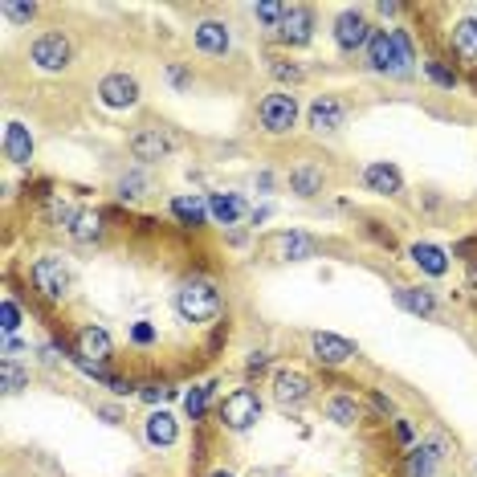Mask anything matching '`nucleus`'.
<instances>
[{"label": "nucleus", "instance_id": "obj_22", "mask_svg": "<svg viewBox=\"0 0 477 477\" xmlns=\"http://www.w3.org/2000/svg\"><path fill=\"white\" fill-rule=\"evenodd\" d=\"M229 29H225V21H200L196 25V49L200 53H225L229 49Z\"/></svg>", "mask_w": 477, "mask_h": 477}, {"label": "nucleus", "instance_id": "obj_43", "mask_svg": "<svg viewBox=\"0 0 477 477\" xmlns=\"http://www.w3.org/2000/svg\"><path fill=\"white\" fill-rule=\"evenodd\" d=\"M473 473H477V461H473Z\"/></svg>", "mask_w": 477, "mask_h": 477}, {"label": "nucleus", "instance_id": "obj_20", "mask_svg": "<svg viewBox=\"0 0 477 477\" xmlns=\"http://www.w3.org/2000/svg\"><path fill=\"white\" fill-rule=\"evenodd\" d=\"M363 184L380 196H396L400 188H404V180H400V172L392 168V163H367V168H363Z\"/></svg>", "mask_w": 477, "mask_h": 477}, {"label": "nucleus", "instance_id": "obj_14", "mask_svg": "<svg viewBox=\"0 0 477 477\" xmlns=\"http://www.w3.org/2000/svg\"><path fill=\"white\" fill-rule=\"evenodd\" d=\"M306 119H310V127H314L318 135H322V131H339V127L347 123V102L322 94V98H314V102H310Z\"/></svg>", "mask_w": 477, "mask_h": 477}, {"label": "nucleus", "instance_id": "obj_42", "mask_svg": "<svg viewBox=\"0 0 477 477\" xmlns=\"http://www.w3.org/2000/svg\"><path fill=\"white\" fill-rule=\"evenodd\" d=\"M208 477H237V473H229V469H212Z\"/></svg>", "mask_w": 477, "mask_h": 477}, {"label": "nucleus", "instance_id": "obj_40", "mask_svg": "<svg viewBox=\"0 0 477 477\" xmlns=\"http://www.w3.org/2000/svg\"><path fill=\"white\" fill-rule=\"evenodd\" d=\"M265 363H269V355H257V351H253V355H249V371H261V367H265Z\"/></svg>", "mask_w": 477, "mask_h": 477}, {"label": "nucleus", "instance_id": "obj_13", "mask_svg": "<svg viewBox=\"0 0 477 477\" xmlns=\"http://www.w3.org/2000/svg\"><path fill=\"white\" fill-rule=\"evenodd\" d=\"M274 400L282 408H302L310 400V380L302 375V371H294V367H282L274 375Z\"/></svg>", "mask_w": 477, "mask_h": 477}, {"label": "nucleus", "instance_id": "obj_11", "mask_svg": "<svg viewBox=\"0 0 477 477\" xmlns=\"http://www.w3.org/2000/svg\"><path fill=\"white\" fill-rule=\"evenodd\" d=\"M98 98H102L110 110H127V106L139 102V82H135L131 74H106V78L98 82Z\"/></svg>", "mask_w": 477, "mask_h": 477}, {"label": "nucleus", "instance_id": "obj_5", "mask_svg": "<svg viewBox=\"0 0 477 477\" xmlns=\"http://www.w3.org/2000/svg\"><path fill=\"white\" fill-rule=\"evenodd\" d=\"M257 119L269 135H286L294 123H298V98L290 90H274V94H265L257 102Z\"/></svg>", "mask_w": 477, "mask_h": 477}, {"label": "nucleus", "instance_id": "obj_31", "mask_svg": "<svg viewBox=\"0 0 477 477\" xmlns=\"http://www.w3.org/2000/svg\"><path fill=\"white\" fill-rule=\"evenodd\" d=\"M143 192H147V176H139V172H127V176L119 180V196H123V200H139Z\"/></svg>", "mask_w": 477, "mask_h": 477}, {"label": "nucleus", "instance_id": "obj_21", "mask_svg": "<svg viewBox=\"0 0 477 477\" xmlns=\"http://www.w3.org/2000/svg\"><path fill=\"white\" fill-rule=\"evenodd\" d=\"M66 233H70L78 245H90V241L102 237V216H98V212H90V208H78V212H70Z\"/></svg>", "mask_w": 477, "mask_h": 477}, {"label": "nucleus", "instance_id": "obj_25", "mask_svg": "<svg viewBox=\"0 0 477 477\" xmlns=\"http://www.w3.org/2000/svg\"><path fill=\"white\" fill-rule=\"evenodd\" d=\"M412 261L420 265L424 274H433V278L449 274V253H445L441 245H412Z\"/></svg>", "mask_w": 477, "mask_h": 477}, {"label": "nucleus", "instance_id": "obj_1", "mask_svg": "<svg viewBox=\"0 0 477 477\" xmlns=\"http://www.w3.org/2000/svg\"><path fill=\"white\" fill-rule=\"evenodd\" d=\"M412 41H408V33H400V29H375V37H371L367 45V66L375 74H396V78H404V74H412Z\"/></svg>", "mask_w": 477, "mask_h": 477}, {"label": "nucleus", "instance_id": "obj_32", "mask_svg": "<svg viewBox=\"0 0 477 477\" xmlns=\"http://www.w3.org/2000/svg\"><path fill=\"white\" fill-rule=\"evenodd\" d=\"M253 17L261 21V25L278 29V25H282V17H286V4H278V0H265V4H257V9H253Z\"/></svg>", "mask_w": 477, "mask_h": 477}, {"label": "nucleus", "instance_id": "obj_8", "mask_svg": "<svg viewBox=\"0 0 477 477\" xmlns=\"http://www.w3.org/2000/svg\"><path fill=\"white\" fill-rule=\"evenodd\" d=\"M371 37H375V29L367 25V17H363V13L347 9V13H339V17H335V45H339L343 53L367 49Z\"/></svg>", "mask_w": 477, "mask_h": 477}, {"label": "nucleus", "instance_id": "obj_15", "mask_svg": "<svg viewBox=\"0 0 477 477\" xmlns=\"http://www.w3.org/2000/svg\"><path fill=\"white\" fill-rule=\"evenodd\" d=\"M310 351H314V359L322 363V367H343V363L355 355V347L347 343V339H339V335H327V331H318V335L310 339Z\"/></svg>", "mask_w": 477, "mask_h": 477}, {"label": "nucleus", "instance_id": "obj_19", "mask_svg": "<svg viewBox=\"0 0 477 477\" xmlns=\"http://www.w3.org/2000/svg\"><path fill=\"white\" fill-rule=\"evenodd\" d=\"M437 461H441V441H420L412 453H408L404 477H433Z\"/></svg>", "mask_w": 477, "mask_h": 477}, {"label": "nucleus", "instance_id": "obj_10", "mask_svg": "<svg viewBox=\"0 0 477 477\" xmlns=\"http://www.w3.org/2000/svg\"><path fill=\"white\" fill-rule=\"evenodd\" d=\"M278 37H282V45H290V49L306 45L310 37H314V13H310L306 4H286V17H282V25H278Z\"/></svg>", "mask_w": 477, "mask_h": 477}, {"label": "nucleus", "instance_id": "obj_27", "mask_svg": "<svg viewBox=\"0 0 477 477\" xmlns=\"http://www.w3.org/2000/svg\"><path fill=\"white\" fill-rule=\"evenodd\" d=\"M453 49H457L465 62H477V21L473 17L453 25Z\"/></svg>", "mask_w": 477, "mask_h": 477}, {"label": "nucleus", "instance_id": "obj_3", "mask_svg": "<svg viewBox=\"0 0 477 477\" xmlns=\"http://www.w3.org/2000/svg\"><path fill=\"white\" fill-rule=\"evenodd\" d=\"M29 278H33L37 294H41L45 302H62V298H70V290H74V274L62 257H37Z\"/></svg>", "mask_w": 477, "mask_h": 477}, {"label": "nucleus", "instance_id": "obj_36", "mask_svg": "<svg viewBox=\"0 0 477 477\" xmlns=\"http://www.w3.org/2000/svg\"><path fill=\"white\" fill-rule=\"evenodd\" d=\"M424 74H428V78H433L441 90H453V86H457V74L445 70L441 62H424Z\"/></svg>", "mask_w": 477, "mask_h": 477}, {"label": "nucleus", "instance_id": "obj_23", "mask_svg": "<svg viewBox=\"0 0 477 477\" xmlns=\"http://www.w3.org/2000/svg\"><path fill=\"white\" fill-rule=\"evenodd\" d=\"M208 216L216 225H237L241 216H245V200H241L237 192H216L208 200Z\"/></svg>", "mask_w": 477, "mask_h": 477}, {"label": "nucleus", "instance_id": "obj_9", "mask_svg": "<svg viewBox=\"0 0 477 477\" xmlns=\"http://www.w3.org/2000/svg\"><path fill=\"white\" fill-rule=\"evenodd\" d=\"M70 37L66 33H41L33 41V49H29V57H33L37 70H66L70 66Z\"/></svg>", "mask_w": 477, "mask_h": 477}, {"label": "nucleus", "instance_id": "obj_34", "mask_svg": "<svg viewBox=\"0 0 477 477\" xmlns=\"http://www.w3.org/2000/svg\"><path fill=\"white\" fill-rule=\"evenodd\" d=\"M17 327H21V306L13 298H4V306H0V331H4V339L17 335Z\"/></svg>", "mask_w": 477, "mask_h": 477}, {"label": "nucleus", "instance_id": "obj_38", "mask_svg": "<svg viewBox=\"0 0 477 477\" xmlns=\"http://www.w3.org/2000/svg\"><path fill=\"white\" fill-rule=\"evenodd\" d=\"M131 339H135V343H151V339H155V327L139 322V327H131Z\"/></svg>", "mask_w": 477, "mask_h": 477}, {"label": "nucleus", "instance_id": "obj_6", "mask_svg": "<svg viewBox=\"0 0 477 477\" xmlns=\"http://www.w3.org/2000/svg\"><path fill=\"white\" fill-rule=\"evenodd\" d=\"M176 147H180V139L168 127H139L131 135V155L139 163H163V159L176 155Z\"/></svg>", "mask_w": 477, "mask_h": 477}, {"label": "nucleus", "instance_id": "obj_24", "mask_svg": "<svg viewBox=\"0 0 477 477\" xmlns=\"http://www.w3.org/2000/svg\"><path fill=\"white\" fill-rule=\"evenodd\" d=\"M290 192L302 196V200L318 196L322 192V168H314V163H298V168L290 172Z\"/></svg>", "mask_w": 477, "mask_h": 477}, {"label": "nucleus", "instance_id": "obj_28", "mask_svg": "<svg viewBox=\"0 0 477 477\" xmlns=\"http://www.w3.org/2000/svg\"><path fill=\"white\" fill-rule=\"evenodd\" d=\"M327 416H331L335 424H343V428H351V424L359 420V400L347 396V392H339V396L327 400Z\"/></svg>", "mask_w": 477, "mask_h": 477}, {"label": "nucleus", "instance_id": "obj_7", "mask_svg": "<svg viewBox=\"0 0 477 477\" xmlns=\"http://www.w3.org/2000/svg\"><path fill=\"white\" fill-rule=\"evenodd\" d=\"M314 253H318V241L310 233L282 229L265 237V257H274V261H310Z\"/></svg>", "mask_w": 477, "mask_h": 477}, {"label": "nucleus", "instance_id": "obj_33", "mask_svg": "<svg viewBox=\"0 0 477 477\" xmlns=\"http://www.w3.org/2000/svg\"><path fill=\"white\" fill-rule=\"evenodd\" d=\"M269 74L274 78H282V82H290V86H298L306 74H302V66H294V62H282V57H269Z\"/></svg>", "mask_w": 477, "mask_h": 477}, {"label": "nucleus", "instance_id": "obj_16", "mask_svg": "<svg viewBox=\"0 0 477 477\" xmlns=\"http://www.w3.org/2000/svg\"><path fill=\"white\" fill-rule=\"evenodd\" d=\"M396 306L400 310H408V314H416V318H437V298H433V290H424V286H396Z\"/></svg>", "mask_w": 477, "mask_h": 477}, {"label": "nucleus", "instance_id": "obj_37", "mask_svg": "<svg viewBox=\"0 0 477 477\" xmlns=\"http://www.w3.org/2000/svg\"><path fill=\"white\" fill-rule=\"evenodd\" d=\"M139 396L147 400V404H159V400H168V396H172V388H168V384H143Z\"/></svg>", "mask_w": 477, "mask_h": 477}, {"label": "nucleus", "instance_id": "obj_30", "mask_svg": "<svg viewBox=\"0 0 477 477\" xmlns=\"http://www.w3.org/2000/svg\"><path fill=\"white\" fill-rule=\"evenodd\" d=\"M208 400H212V384H200V388H192V392L184 396L188 416H192V420H200V416L208 412Z\"/></svg>", "mask_w": 477, "mask_h": 477}, {"label": "nucleus", "instance_id": "obj_4", "mask_svg": "<svg viewBox=\"0 0 477 477\" xmlns=\"http://www.w3.org/2000/svg\"><path fill=\"white\" fill-rule=\"evenodd\" d=\"M216 416H221V424L229 433H245V428H253V424L261 420V396H257L253 388H233L229 396L221 400Z\"/></svg>", "mask_w": 477, "mask_h": 477}, {"label": "nucleus", "instance_id": "obj_12", "mask_svg": "<svg viewBox=\"0 0 477 477\" xmlns=\"http://www.w3.org/2000/svg\"><path fill=\"white\" fill-rule=\"evenodd\" d=\"M74 347H78V363H90V367H102L115 355V343H110V335L102 327H82Z\"/></svg>", "mask_w": 477, "mask_h": 477}, {"label": "nucleus", "instance_id": "obj_35", "mask_svg": "<svg viewBox=\"0 0 477 477\" xmlns=\"http://www.w3.org/2000/svg\"><path fill=\"white\" fill-rule=\"evenodd\" d=\"M0 13H4L9 21H17V25H29V21L37 17V4H13V0H4V4H0Z\"/></svg>", "mask_w": 477, "mask_h": 477}, {"label": "nucleus", "instance_id": "obj_18", "mask_svg": "<svg viewBox=\"0 0 477 477\" xmlns=\"http://www.w3.org/2000/svg\"><path fill=\"white\" fill-rule=\"evenodd\" d=\"M143 437H147V445H155V449H172L176 437H180L176 416L172 412H151L147 424H143Z\"/></svg>", "mask_w": 477, "mask_h": 477}, {"label": "nucleus", "instance_id": "obj_29", "mask_svg": "<svg viewBox=\"0 0 477 477\" xmlns=\"http://www.w3.org/2000/svg\"><path fill=\"white\" fill-rule=\"evenodd\" d=\"M0 384H4V392H9V396H17V392L29 384V371H21L17 359H4V363H0Z\"/></svg>", "mask_w": 477, "mask_h": 477}, {"label": "nucleus", "instance_id": "obj_39", "mask_svg": "<svg viewBox=\"0 0 477 477\" xmlns=\"http://www.w3.org/2000/svg\"><path fill=\"white\" fill-rule=\"evenodd\" d=\"M168 78L176 82V86H188V82H192V74H188L184 66H168Z\"/></svg>", "mask_w": 477, "mask_h": 477}, {"label": "nucleus", "instance_id": "obj_26", "mask_svg": "<svg viewBox=\"0 0 477 477\" xmlns=\"http://www.w3.org/2000/svg\"><path fill=\"white\" fill-rule=\"evenodd\" d=\"M172 216H176L180 225H204V216H208V200H200V196H176L172 200Z\"/></svg>", "mask_w": 477, "mask_h": 477}, {"label": "nucleus", "instance_id": "obj_41", "mask_svg": "<svg viewBox=\"0 0 477 477\" xmlns=\"http://www.w3.org/2000/svg\"><path fill=\"white\" fill-rule=\"evenodd\" d=\"M396 433H400V441H412V424L400 420V424H396Z\"/></svg>", "mask_w": 477, "mask_h": 477}, {"label": "nucleus", "instance_id": "obj_2", "mask_svg": "<svg viewBox=\"0 0 477 477\" xmlns=\"http://www.w3.org/2000/svg\"><path fill=\"white\" fill-rule=\"evenodd\" d=\"M176 310L184 322L204 327V322H212V318L221 314V290H216L208 278H188L176 290Z\"/></svg>", "mask_w": 477, "mask_h": 477}, {"label": "nucleus", "instance_id": "obj_17", "mask_svg": "<svg viewBox=\"0 0 477 477\" xmlns=\"http://www.w3.org/2000/svg\"><path fill=\"white\" fill-rule=\"evenodd\" d=\"M4 159H9V163H17V168H25L29 159H33V135H29L25 123H9V127H4Z\"/></svg>", "mask_w": 477, "mask_h": 477}]
</instances>
